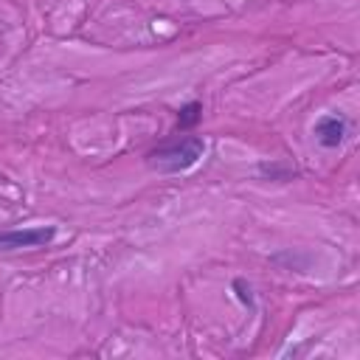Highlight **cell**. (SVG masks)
Masks as SVG:
<instances>
[{"label":"cell","instance_id":"7a4b0ae2","mask_svg":"<svg viewBox=\"0 0 360 360\" xmlns=\"http://www.w3.org/2000/svg\"><path fill=\"white\" fill-rule=\"evenodd\" d=\"M56 236L53 225H31V228H8L0 231V250H20V248H45Z\"/></svg>","mask_w":360,"mask_h":360},{"label":"cell","instance_id":"8992f818","mask_svg":"<svg viewBox=\"0 0 360 360\" xmlns=\"http://www.w3.org/2000/svg\"><path fill=\"white\" fill-rule=\"evenodd\" d=\"M259 172H262V174H270V177H278V180H290V177L295 174L292 169H281V166H276V163H262Z\"/></svg>","mask_w":360,"mask_h":360},{"label":"cell","instance_id":"277c9868","mask_svg":"<svg viewBox=\"0 0 360 360\" xmlns=\"http://www.w3.org/2000/svg\"><path fill=\"white\" fill-rule=\"evenodd\" d=\"M200 118H202V104H200V101H188V104H183V107L177 110V129L186 132V129H191Z\"/></svg>","mask_w":360,"mask_h":360},{"label":"cell","instance_id":"5b68a950","mask_svg":"<svg viewBox=\"0 0 360 360\" xmlns=\"http://www.w3.org/2000/svg\"><path fill=\"white\" fill-rule=\"evenodd\" d=\"M233 290H236V298H239L245 307L253 309V290H250V284H248L245 278H233Z\"/></svg>","mask_w":360,"mask_h":360},{"label":"cell","instance_id":"3957f363","mask_svg":"<svg viewBox=\"0 0 360 360\" xmlns=\"http://www.w3.org/2000/svg\"><path fill=\"white\" fill-rule=\"evenodd\" d=\"M346 135H349V121L343 115L329 112V115H321L315 121V138L323 149H338L346 141Z\"/></svg>","mask_w":360,"mask_h":360},{"label":"cell","instance_id":"6da1fadb","mask_svg":"<svg viewBox=\"0 0 360 360\" xmlns=\"http://www.w3.org/2000/svg\"><path fill=\"white\" fill-rule=\"evenodd\" d=\"M202 152H205V141L200 135H183L149 149L146 163L160 174H180V172H188L202 158Z\"/></svg>","mask_w":360,"mask_h":360}]
</instances>
